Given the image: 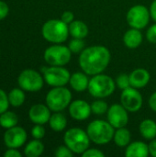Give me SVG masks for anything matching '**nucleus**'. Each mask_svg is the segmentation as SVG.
<instances>
[{"instance_id": "obj_1", "label": "nucleus", "mask_w": 156, "mask_h": 157, "mask_svg": "<svg viewBox=\"0 0 156 157\" xmlns=\"http://www.w3.org/2000/svg\"><path fill=\"white\" fill-rule=\"evenodd\" d=\"M111 59L109 50L102 45L86 48L79 55V66L88 75L101 74L108 66Z\"/></svg>"}, {"instance_id": "obj_2", "label": "nucleus", "mask_w": 156, "mask_h": 157, "mask_svg": "<svg viewBox=\"0 0 156 157\" xmlns=\"http://www.w3.org/2000/svg\"><path fill=\"white\" fill-rule=\"evenodd\" d=\"M86 132L91 142L98 145H103L108 144L113 140L115 128L108 121L97 120L88 124Z\"/></svg>"}, {"instance_id": "obj_3", "label": "nucleus", "mask_w": 156, "mask_h": 157, "mask_svg": "<svg viewBox=\"0 0 156 157\" xmlns=\"http://www.w3.org/2000/svg\"><path fill=\"white\" fill-rule=\"evenodd\" d=\"M43 38L51 43H63L69 36V28L62 19H50L46 21L41 29Z\"/></svg>"}, {"instance_id": "obj_4", "label": "nucleus", "mask_w": 156, "mask_h": 157, "mask_svg": "<svg viewBox=\"0 0 156 157\" xmlns=\"http://www.w3.org/2000/svg\"><path fill=\"white\" fill-rule=\"evenodd\" d=\"M116 88L115 81L108 75L98 74L89 80L88 92L96 98H104L112 95Z\"/></svg>"}, {"instance_id": "obj_5", "label": "nucleus", "mask_w": 156, "mask_h": 157, "mask_svg": "<svg viewBox=\"0 0 156 157\" xmlns=\"http://www.w3.org/2000/svg\"><path fill=\"white\" fill-rule=\"evenodd\" d=\"M64 144L75 155H82L89 148L90 139L86 132L80 128H71L63 135Z\"/></svg>"}, {"instance_id": "obj_6", "label": "nucleus", "mask_w": 156, "mask_h": 157, "mask_svg": "<svg viewBox=\"0 0 156 157\" xmlns=\"http://www.w3.org/2000/svg\"><path fill=\"white\" fill-rule=\"evenodd\" d=\"M72 101V93L65 86H57L51 89L46 96V105L53 112H61L69 107Z\"/></svg>"}, {"instance_id": "obj_7", "label": "nucleus", "mask_w": 156, "mask_h": 157, "mask_svg": "<svg viewBox=\"0 0 156 157\" xmlns=\"http://www.w3.org/2000/svg\"><path fill=\"white\" fill-rule=\"evenodd\" d=\"M72 58V52L67 46L57 43L48 47L44 52L45 62L53 66H64Z\"/></svg>"}, {"instance_id": "obj_8", "label": "nucleus", "mask_w": 156, "mask_h": 157, "mask_svg": "<svg viewBox=\"0 0 156 157\" xmlns=\"http://www.w3.org/2000/svg\"><path fill=\"white\" fill-rule=\"evenodd\" d=\"M20 88L28 92H38L43 87L44 78L35 70L26 69L22 71L17 78Z\"/></svg>"}, {"instance_id": "obj_9", "label": "nucleus", "mask_w": 156, "mask_h": 157, "mask_svg": "<svg viewBox=\"0 0 156 157\" xmlns=\"http://www.w3.org/2000/svg\"><path fill=\"white\" fill-rule=\"evenodd\" d=\"M43 78L45 82L52 86H65L69 83L71 74L63 66H53L43 68Z\"/></svg>"}, {"instance_id": "obj_10", "label": "nucleus", "mask_w": 156, "mask_h": 157, "mask_svg": "<svg viewBox=\"0 0 156 157\" xmlns=\"http://www.w3.org/2000/svg\"><path fill=\"white\" fill-rule=\"evenodd\" d=\"M150 11L145 6L136 5L131 6L126 16V19L131 28L143 29L150 21Z\"/></svg>"}, {"instance_id": "obj_11", "label": "nucleus", "mask_w": 156, "mask_h": 157, "mask_svg": "<svg viewBox=\"0 0 156 157\" xmlns=\"http://www.w3.org/2000/svg\"><path fill=\"white\" fill-rule=\"evenodd\" d=\"M143 98L137 88L130 86L122 90L120 95V104L129 112H137L143 107Z\"/></svg>"}, {"instance_id": "obj_12", "label": "nucleus", "mask_w": 156, "mask_h": 157, "mask_svg": "<svg viewBox=\"0 0 156 157\" xmlns=\"http://www.w3.org/2000/svg\"><path fill=\"white\" fill-rule=\"evenodd\" d=\"M128 110L121 104H113L111 105L107 112L108 121L115 128H123L129 122Z\"/></svg>"}, {"instance_id": "obj_13", "label": "nucleus", "mask_w": 156, "mask_h": 157, "mask_svg": "<svg viewBox=\"0 0 156 157\" xmlns=\"http://www.w3.org/2000/svg\"><path fill=\"white\" fill-rule=\"evenodd\" d=\"M27 141V132L22 127L15 126L6 129L4 134V143L8 148H19Z\"/></svg>"}, {"instance_id": "obj_14", "label": "nucleus", "mask_w": 156, "mask_h": 157, "mask_svg": "<svg viewBox=\"0 0 156 157\" xmlns=\"http://www.w3.org/2000/svg\"><path fill=\"white\" fill-rule=\"evenodd\" d=\"M91 105L86 100L76 99L69 105V114L75 121H85L91 115Z\"/></svg>"}, {"instance_id": "obj_15", "label": "nucleus", "mask_w": 156, "mask_h": 157, "mask_svg": "<svg viewBox=\"0 0 156 157\" xmlns=\"http://www.w3.org/2000/svg\"><path fill=\"white\" fill-rule=\"evenodd\" d=\"M51 109L49 107L43 104H35L33 105L29 111V120L35 124H45L49 122L51 118Z\"/></svg>"}, {"instance_id": "obj_16", "label": "nucleus", "mask_w": 156, "mask_h": 157, "mask_svg": "<svg viewBox=\"0 0 156 157\" xmlns=\"http://www.w3.org/2000/svg\"><path fill=\"white\" fill-rule=\"evenodd\" d=\"M131 86L134 88H143L146 86L150 82V73L144 68H137L133 70L130 75Z\"/></svg>"}, {"instance_id": "obj_17", "label": "nucleus", "mask_w": 156, "mask_h": 157, "mask_svg": "<svg viewBox=\"0 0 156 157\" xmlns=\"http://www.w3.org/2000/svg\"><path fill=\"white\" fill-rule=\"evenodd\" d=\"M85 72H76L71 75L69 84L71 87L76 92H84L87 90L89 85V78Z\"/></svg>"}, {"instance_id": "obj_18", "label": "nucleus", "mask_w": 156, "mask_h": 157, "mask_svg": "<svg viewBox=\"0 0 156 157\" xmlns=\"http://www.w3.org/2000/svg\"><path fill=\"white\" fill-rule=\"evenodd\" d=\"M149 155V146L140 141L130 143L125 151V155L127 157H146Z\"/></svg>"}, {"instance_id": "obj_19", "label": "nucleus", "mask_w": 156, "mask_h": 157, "mask_svg": "<svg viewBox=\"0 0 156 157\" xmlns=\"http://www.w3.org/2000/svg\"><path fill=\"white\" fill-rule=\"evenodd\" d=\"M123 42L129 49H136L143 42V34L138 29L131 28L123 36Z\"/></svg>"}, {"instance_id": "obj_20", "label": "nucleus", "mask_w": 156, "mask_h": 157, "mask_svg": "<svg viewBox=\"0 0 156 157\" xmlns=\"http://www.w3.org/2000/svg\"><path fill=\"white\" fill-rule=\"evenodd\" d=\"M69 33L73 38L85 39L89 32L87 25L81 20H74L68 25Z\"/></svg>"}, {"instance_id": "obj_21", "label": "nucleus", "mask_w": 156, "mask_h": 157, "mask_svg": "<svg viewBox=\"0 0 156 157\" xmlns=\"http://www.w3.org/2000/svg\"><path fill=\"white\" fill-rule=\"evenodd\" d=\"M140 132L146 140H153L156 138V122L151 119L143 120L140 124Z\"/></svg>"}, {"instance_id": "obj_22", "label": "nucleus", "mask_w": 156, "mask_h": 157, "mask_svg": "<svg viewBox=\"0 0 156 157\" xmlns=\"http://www.w3.org/2000/svg\"><path fill=\"white\" fill-rule=\"evenodd\" d=\"M114 143L119 147H126L130 144L131 140V134L128 129L125 127L119 128L115 131L114 137H113Z\"/></svg>"}, {"instance_id": "obj_23", "label": "nucleus", "mask_w": 156, "mask_h": 157, "mask_svg": "<svg viewBox=\"0 0 156 157\" xmlns=\"http://www.w3.org/2000/svg\"><path fill=\"white\" fill-rule=\"evenodd\" d=\"M49 125L51 129L54 132H63L67 126V119L63 113L55 112L51 116Z\"/></svg>"}, {"instance_id": "obj_24", "label": "nucleus", "mask_w": 156, "mask_h": 157, "mask_svg": "<svg viewBox=\"0 0 156 157\" xmlns=\"http://www.w3.org/2000/svg\"><path fill=\"white\" fill-rule=\"evenodd\" d=\"M43 151L44 145L40 140L34 139L26 145L24 149V155L28 157H38L42 155Z\"/></svg>"}, {"instance_id": "obj_25", "label": "nucleus", "mask_w": 156, "mask_h": 157, "mask_svg": "<svg viewBox=\"0 0 156 157\" xmlns=\"http://www.w3.org/2000/svg\"><path fill=\"white\" fill-rule=\"evenodd\" d=\"M26 96L22 88H13L8 94L9 104L14 108L20 107L25 101Z\"/></svg>"}, {"instance_id": "obj_26", "label": "nucleus", "mask_w": 156, "mask_h": 157, "mask_svg": "<svg viewBox=\"0 0 156 157\" xmlns=\"http://www.w3.org/2000/svg\"><path fill=\"white\" fill-rule=\"evenodd\" d=\"M18 122L17 116L12 111H5L0 115V126L4 129H10L17 126Z\"/></svg>"}, {"instance_id": "obj_27", "label": "nucleus", "mask_w": 156, "mask_h": 157, "mask_svg": "<svg viewBox=\"0 0 156 157\" xmlns=\"http://www.w3.org/2000/svg\"><path fill=\"white\" fill-rule=\"evenodd\" d=\"M90 105H91V111L95 115H103L108 112V105L104 100L97 99V100H95Z\"/></svg>"}, {"instance_id": "obj_28", "label": "nucleus", "mask_w": 156, "mask_h": 157, "mask_svg": "<svg viewBox=\"0 0 156 157\" xmlns=\"http://www.w3.org/2000/svg\"><path fill=\"white\" fill-rule=\"evenodd\" d=\"M68 48L70 49L72 53H81L82 51L85 49V41L83 40V39L74 38L70 40Z\"/></svg>"}, {"instance_id": "obj_29", "label": "nucleus", "mask_w": 156, "mask_h": 157, "mask_svg": "<svg viewBox=\"0 0 156 157\" xmlns=\"http://www.w3.org/2000/svg\"><path fill=\"white\" fill-rule=\"evenodd\" d=\"M116 86L120 88L121 90L126 89L128 87L131 86V82H130V75L127 74H120V75H118L116 81Z\"/></svg>"}, {"instance_id": "obj_30", "label": "nucleus", "mask_w": 156, "mask_h": 157, "mask_svg": "<svg viewBox=\"0 0 156 157\" xmlns=\"http://www.w3.org/2000/svg\"><path fill=\"white\" fill-rule=\"evenodd\" d=\"M9 105L8 95H6V92L0 88V115L7 110Z\"/></svg>"}, {"instance_id": "obj_31", "label": "nucleus", "mask_w": 156, "mask_h": 157, "mask_svg": "<svg viewBox=\"0 0 156 157\" xmlns=\"http://www.w3.org/2000/svg\"><path fill=\"white\" fill-rule=\"evenodd\" d=\"M31 135L34 139L40 140L45 136V129L41 124H36L31 130Z\"/></svg>"}, {"instance_id": "obj_32", "label": "nucleus", "mask_w": 156, "mask_h": 157, "mask_svg": "<svg viewBox=\"0 0 156 157\" xmlns=\"http://www.w3.org/2000/svg\"><path fill=\"white\" fill-rule=\"evenodd\" d=\"M73 155H74V153L66 145L59 146L55 151L56 157H72Z\"/></svg>"}, {"instance_id": "obj_33", "label": "nucleus", "mask_w": 156, "mask_h": 157, "mask_svg": "<svg viewBox=\"0 0 156 157\" xmlns=\"http://www.w3.org/2000/svg\"><path fill=\"white\" fill-rule=\"evenodd\" d=\"M83 157H104L105 154L103 152H101L98 149L96 148H92V149H87L86 151H85L82 154Z\"/></svg>"}, {"instance_id": "obj_34", "label": "nucleus", "mask_w": 156, "mask_h": 157, "mask_svg": "<svg viewBox=\"0 0 156 157\" xmlns=\"http://www.w3.org/2000/svg\"><path fill=\"white\" fill-rule=\"evenodd\" d=\"M146 38L150 42L156 43V24L152 25L148 29V30L146 32Z\"/></svg>"}, {"instance_id": "obj_35", "label": "nucleus", "mask_w": 156, "mask_h": 157, "mask_svg": "<svg viewBox=\"0 0 156 157\" xmlns=\"http://www.w3.org/2000/svg\"><path fill=\"white\" fill-rule=\"evenodd\" d=\"M61 19L67 25H69L70 23H72L74 20V15L73 12L71 11H64L63 14H62V17H61Z\"/></svg>"}, {"instance_id": "obj_36", "label": "nucleus", "mask_w": 156, "mask_h": 157, "mask_svg": "<svg viewBox=\"0 0 156 157\" xmlns=\"http://www.w3.org/2000/svg\"><path fill=\"white\" fill-rule=\"evenodd\" d=\"M8 12H9V7H8L7 4L6 2L0 0V20L6 17Z\"/></svg>"}, {"instance_id": "obj_37", "label": "nucleus", "mask_w": 156, "mask_h": 157, "mask_svg": "<svg viewBox=\"0 0 156 157\" xmlns=\"http://www.w3.org/2000/svg\"><path fill=\"white\" fill-rule=\"evenodd\" d=\"M5 157H21L22 155L19 151H17L16 148H8L6 152L4 153Z\"/></svg>"}, {"instance_id": "obj_38", "label": "nucleus", "mask_w": 156, "mask_h": 157, "mask_svg": "<svg viewBox=\"0 0 156 157\" xmlns=\"http://www.w3.org/2000/svg\"><path fill=\"white\" fill-rule=\"evenodd\" d=\"M149 154L153 157H156V138L151 140V143L149 144Z\"/></svg>"}, {"instance_id": "obj_39", "label": "nucleus", "mask_w": 156, "mask_h": 157, "mask_svg": "<svg viewBox=\"0 0 156 157\" xmlns=\"http://www.w3.org/2000/svg\"><path fill=\"white\" fill-rule=\"evenodd\" d=\"M149 106L152 110L156 112V91L152 94V96L149 98Z\"/></svg>"}, {"instance_id": "obj_40", "label": "nucleus", "mask_w": 156, "mask_h": 157, "mask_svg": "<svg viewBox=\"0 0 156 157\" xmlns=\"http://www.w3.org/2000/svg\"><path fill=\"white\" fill-rule=\"evenodd\" d=\"M149 11H150V16H151V17L153 18V20H154L156 22V0H154V1L152 3Z\"/></svg>"}]
</instances>
